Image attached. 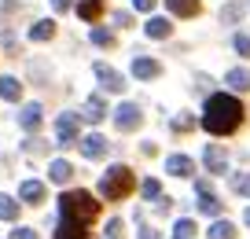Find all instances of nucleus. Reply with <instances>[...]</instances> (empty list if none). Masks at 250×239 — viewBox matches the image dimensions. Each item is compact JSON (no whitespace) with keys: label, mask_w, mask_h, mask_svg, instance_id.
<instances>
[{"label":"nucleus","mask_w":250,"mask_h":239,"mask_svg":"<svg viewBox=\"0 0 250 239\" xmlns=\"http://www.w3.org/2000/svg\"><path fill=\"white\" fill-rule=\"evenodd\" d=\"M100 217V202L92 192H66L59 199V232L55 239H85L88 224Z\"/></svg>","instance_id":"obj_1"},{"label":"nucleus","mask_w":250,"mask_h":239,"mask_svg":"<svg viewBox=\"0 0 250 239\" xmlns=\"http://www.w3.org/2000/svg\"><path fill=\"white\" fill-rule=\"evenodd\" d=\"M243 122V103L235 100V96H210L206 100V110H203V129L213 132V136H228V132H235Z\"/></svg>","instance_id":"obj_2"},{"label":"nucleus","mask_w":250,"mask_h":239,"mask_svg":"<svg viewBox=\"0 0 250 239\" xmlns=\"http://www.w3.org/2000/svg\"><path fill=\"white\" fill-rule=\"evenodd\" d=\"M133 188H136V177H133L129 166H110V170L100 177V195L110 199V202H122Z\"/></svg>","instance_id":"obj_3"},{"label":"nucleus","mask_w":250,"mask_h":239,"mask_svg":"<svg viewBox=\"0 0 250 239\" xmlns=\"http://www.w3.org/2000/svg\"><path fill=\"white\" fill-rule=\"evenodd\" d=\"M140 122H144V114H140V107H136V103H122V107L114 110L118 132H133V129H140Z\"/></svg>","instance_id":"obj_4"},{"label":"nucleus","mask_w":250,"mask_h":239,"mask_svg":"<svg viewBox=\"0 0 250 239\" xmlns=\"http://www.w3.org/2000/svg\"><path fill=\"white\" fill-rule=\"evenodd\" d=\"M92 74L100 77V85L107 88V92H122V88H125V77L118 74L114 66H107V63H96V66H92Z\"/></svg>","instance_id":"obj_5"},{"label":"nucleus","mask_w":250,"mask_h":239,"mask_svg":"<svg viewBox=\"0 0 250 239\" xmlns=\"http://www.w3.org/2000/svg\"><path fill=\"white\" fill-rule=\"evenodd\" d=\"M55 136H59L62 147L78 144V118H74V114H59V122H55Z\"/></svg>","instance_id":"obj_6"},{"label":"nucleus","mask_w":250,"mask_h":239,"mask_svg":"<svg viewBox=\"0 0 250 239\" xmlns=\"http://www.w3.org/2000/svg\"><path fill=\"white\" fill-rule=\"evenodd\" d=\"M78 147H81V154H85L88 162H92V158H103V154H107V140H103V136H96V132H92V136H81V140H78Z\"/></svg>","instance_id":"obj_7"},{"label":"nucleus","mask_w":250,"mask_h":239,"mask_svg":"<svg viewBox=\"0 0 250 239\" xmlns=\"http://www.w3.org/2000/svg\"><path fill=\"white\" fill-rule=\"evenodd\" d=\"M166 173H173V177H191V173H195V162H191L188 154H169V158H166Z\"/></svg>","instance_id":"obj_8"},{"label":"nucleus","mask_w":250,"mask_h":239,"mask_svg":"<svg viewBox=\"0 0 250 239\" xmlns=\"http://www.w3.org/2000/svg\"><path fill=\"white\" fill-rule=\"evenodd\" d=\"M19 195H22V202H30V206H37V202L48 199V188L41 184V180H22V188H19Z\"/></svg>","instance_id":"obj_9"},{"label":"nucleus","mask_w":250,"mask_h":239,"mask_svg":"<svg viewBox=\"0 0 250 239\" xmlns=\"http://www.w3.org/2000/svg\"><path fill=\"white\" fill-rule=\"evenodd\" d=\"M166 8H169L173 15H180V19H195L199 11H203V4H199V0H166Z\"/></svg>","instance_id":"obj_10"},{"label":"nucleus","mask_w":250,"mask_h":239,"mask_svg":"<svg viewBox=\"0 0 250 239\" xmlns=\"http://www.w3.org/2000/svg\"><path fill=\"white\" fill-rule=\"evenodd\" d=\"M203 158H206V170H210V173H225V170H228V158H225V151H221L217 144L206 147Z\"/></svg>","instance_id":"obj_11"},{"label":"nucleus","mask_w":250,"mask_h":239,"mask_svg":"<svg viewBox=\"0 0 250 239\" xmlns=\"http://www.w3.org/2000/svg\"><path fill=\"white\" fill-rule=\"evenodd\" d=\"M144 33H147V37H155V41H166V37L173 33V22H169V19H147Z\"/></svg>","instance_id":"obj_12"},{"label":"nucleus","mask_w":250,"mask_h":239,"mask_svg":"<svg viewBox=\"0 0 250 239\" xmlns=\"http://www.w3.org/2000/svg\"><path fill=\"white\" fill-rule=\"evenodd\" d=\"M48 177H52V184H66V180L74 177V166L66 162V158H55L52 170H48Z\"/></svg>","instance_id":"obj_13"},{"label":"nucleus","mask_w":250,"mask_h":239,"mask_svg":"<svg viewBox=\"0 0 250 239\" xmlns=\"http://www.w3.org/2000/svg\"><path fill=\"white\" fill-rule=\"evenodd\" d=\"M85 118H88L92 125L107 118V103H103V96H88V103H85Z\"/></svg>","instance_id":"obj_14"},{"label":"nucleus","mask_w":250,"mask_h":239,"mask_svg":"<svg viewBox=\"0 0 250 239\" xmlns=\"http://www.w3.org/2000/svg\"><path fill=\"white\" fill-rule=\"evenodd\" d=\"M133 74L140 77V81H151V77L162 74V66H158L155 59H136V63H133Z\"/></svg>","instance_id":"obj_15"},{"label":"nucleus","mask_w":250,"mask_h":239,"mask_svg":"<svg viewBox=\"0 0 250 239\" xmlns=\"http://www.w3.org/2000/svg\"><path fill=\"white\" fill-rule=\"evenodd\" d=\"M225 81L235 88V92H247V88H250V70L235 66V70H228V77H225Z\"/></svg>","instance_id":"obj_16"},{"label":"nucleus","mask_w":250,"mask_h":239,"mask_svg":"<svg viewBox=\"0 0 250 239\" xmlns=\"http://www.w3.org/2000/svg\"><path fill=\"white\" fill-rule=\"evenodd\" d=\"M78 15L85 19V22H96V19L103 15V0H81V4H78Z\"/></svg>","instance_id":"obj_17"},{"label":"nucleus","mask_w":250,"mask_h":239,"mask_svg":"<svg viewBox=\"0 0 250 239\" xmlns=\"http://www.w3.org/2000/svg\"><path fill=\"white\" fill-rule=\"evenodd\" d=\"M30 37H33V41H52V37H55V22H52V19L33 22V26H30Z\"/></svg>","instance_id":"obj_18"},{"label":"nucleus","mask_w":250,"mask_h":239,"mask_svg":"<svg viewBox=\"0 0 250 239\" xmlns=\"http://www.w3.org/2000/svg\"><path fill=\"white\" fill-rule=\"evenodd\" d=\"M199 210H203L206 217H217V214H221L217 195H213V192H199Z\"/></svg>","instance_id":"obj_19"},{"label":"nucleus","mask_w":250,"mask_h":239,"mask_svg":"<svg viewBox=\"0 0 250 239\" xmlns=\"http://www.w3.org/2000/svg\"><path fill=\"white\" fill-rule=\"evenodd\" d=\"M0 96H4V100H8V103L22 100V85H19L15 77H4V81H0Z\"/></svg>","instance_id":"obj_20"},{"label":"nucleus","mask_w":250,"mask_h":239,"mask_svg":"<svg viewBox=\"0 0 250 239\" xmlns=\"http://www.w3.org/2000/svg\"><path fill=\"white\" fill-rule=\"evenodd\" d=\"M19 122H22V129H37V125H41V107H37V103H30V107H22V114H19Z\"/></svg>","instance_id":"obj_21"},{"label":"nucleus","mask_w":250,"mask_h":239,"mask_svg":"<svg viewBox=\"0 0 250 239\" xmlns=\"http://www.w3.org/2000/svg\"><path fill=\"white\" fill-rule=\"evenodd\" d=\"M210 239H235V224L213 221V224H210Z\"/></svg>","instance_id":"obj_22"},{"label":"nucleus","mask_w":250,"mask_h":239,"mask_svg":"<svg viewBox=\"0 0 250 239\" xmlns=\"http://www.w3.org/2000/svg\"><path fill=\"white\" fill-rule=\"evenodd\" d=\"M88 37H92V44H100V48H110V44H114V33L103 30V26H92V30H88Z\"/></svg>","instance_id":"obj_23"},{"label":"nucleus","mask_w":250,"mask_h":239,"mask_svg":"<svg viewBox=\"0 0 250 239\" xmlns=\"http://www.w3.org/2000/svg\"><path fill=\"white\" fill-rule=\"evenodd\" d=\"M15 217H19V202L0 195V221H15Z\"/></svg>","instance_id":"obj_24"},{"label":"nucleus","mask_w":250,"mask_h":239,"mask_svg":"<svg viewBox=\"0 0 250 239\" xmlns=\"http://www.w3.org/2000/svg\"><path fill=\"white\" fill-rule=\"evenodd\" d=\"M239 19H243V4H228V8L221 11V22H228V26L239 22Z\"/></svg>","instance_id":"obj_25"},{"label":"nucleus","mask_w":250,"mask_h":239,"mask_svg":"<svg viewBox=\"0 0 250 239\" xmlns=\"http://www.w3.org/2000/svg\"><path fill=\"white\" fill-rule=\"evenodd\" d=\"M173 232H177V239H195V221H177V228H173Z\"/></svg>","instance_id":"obj_26"},{"label":"nucleus","mask_w":250,"mask_h":239,"mask_svg":"<svg viewBox=\"0 0 250 239\" xmlns=\"http://www.w3.org/2000/svg\"><path fill=\"white\" fill-rule=\"evenodd\" d=\"M232 188L239 195H250V173H239V177H232Z\"/></svg>","instance_id":"obj_27"},{"label":"nucleus","mask_w":250,"mask_h":239,"mask_svg":"<svg viewBox=\"0 0 250 239\" xmlns=\"http://www.w3.org/2000/svg\"><path fill=\"white\" fill-rule=\"evenodd\" d=\"M173 129H177V132H188V129H195V118H188V114H177V118H173Z\"/></svg>","instance_id":"obj_28"},{"label":"nucleus","mask_w":250,"mask_h":239,"mask_svg":"<svg viewBox=\"0 0 250 239\" xmlns=\"http://www.w3.org/2000/svg\"><path fill=\"white\" fill-rule=\"evenodd\" d=\"M144 195H147V199H158V195H162V184H158L155 177H147L144 180Z\"/></svg>","instance_id":"obj_29"},{"label":"nucleus","mask_w":250,"mask_h":239,"mask_svg":"<svg viewBox=\"0 0 250 239\" xmlns=\"http://www.w3.org/2000/svg\"><path fill=\"white\" fill-rule=\"evenodd\" d=\"M235 52L250 55V33H235Z\"/></svg>","instance_id":"obj_30"},{"label":"nucleus","mask_w":250,"mask_h":239,"mask_svg":"<svg viewBox=\"0 0 250 239\" xmlns=\"http://www.w3.org/2000/svg\"><path fill=\"white\" fill-rule=\"evenodd\" d=\"M122 232H125V224H122V221L114 217V221L107 224V236H110V239H122Z\"/></svg>","instance_id":"obj_31"},{"label":"nucleus","mask_w":250,"mask_h":239,"mask_svg":"<svg viewBox=\"0 0 250 239\" xmlns=\"http://www.w3.org/2000/svg\"><path fill=\"white\" fill-rule=\"evenodd\" d=\"M114 26H122V30H125V26H133V15H129V11H118V15H114Z\"/></svg>","instance_id":"obj_32"},{"label":"nucleus","mask_w":250,"mask_h":239,"mask_svg":"<svg viewBox=\"0 0 250 239\" xmlns=\"http://www.w3.org/2000/svg\"><path fill=\"white\" fill-rule=\"evenodd\" d=\"M155 4H158V0H133L136 11H155Z\"/></svg>","instance_id":"obj_33"},{"label":"nucleus","mask_w":250,"mask_h":239,"mask_svg":"<svg viewBox=\"0 0 250 239\" xmlns=\"http://www.w3.org/2000/svg\"><path fill=\"white\" fill-rule=\"evenodd\" d=\"M11 239H37V232H33V228H15Z\"/></svg>","instance_id":"obj_34"},{"label":"nucleus","mask_w":250,"mask_h":239,"mask_svg":"<svg viewBox=\"0 0 250 239\" xmlns=\"http://www.w3.org/2000/svg\"><path fill=\"white\" fill-rule=\"evenodd\" d=\"M44 151V144H41V140H30V144H26V154H41Z\"/></svg>","instance_id":"obj_35"},{"label":"nucleus","mask_w":250,"mask_h":239,"mask_svg":"<svg viewBox=\"0 0 250 239\" xmlns=\"http://www.w3.org/2000/svg\"><path fill=\"white\" fill-rule=\"evenodd\" d=\"M52 8L55 11H66V8H70V0H52Z\"/></svg>","instance_id":"obj_36"},{"label":"nucleus","mask_w":250,"mask_h":239,"mask_svg":"<svg viewBox=\"0 0 250 239\" xmlns=\"http://www.w3.org/2000/svg\"><path fill=\"white\" fill-rule=\"evenodd\" d=\"M140 239H158V232H155V228H144V232H140Z\"/></svg>","instance_id":"obj_37"},{"label":"nucleus","mask_w":250,"mask_h":239,"mask_svg":"<svg viewBox=\"0 0 250 239\" xmlns=\"http://www.w3.org/2000/svg\"><path fill=\"white\" fill-rule=\"evenodd\" d=\"M243 221H247V224H250V210H247V214H243Z\"/></svg>","instance_id":"obj_38"}]
</instances>
